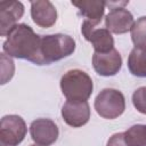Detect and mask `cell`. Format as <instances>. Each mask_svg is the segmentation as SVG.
Masks as SVG:
<instances>
[{"mask_svg":"<svg viewBox=\"0 0 146 146\" xmlns=\"http://www.w3.org/2000/svg\"><path fill=\"white\" fill-rule=\"evenodd\" d=\"M124 133V139L128 146H146V125L135 124Z\"/></svg>","mask_w":146,"mask_h":146,"instance_id":"9a60e30c","label":"cell"},{"mask_svg":"<svg viewBox=\"0 0 146 146\" xmlns=\"http://www.w3.org/2000/svg\"><path fill=\"white\" fill-rule=\"evenodd\" d=\"M132 104L139 113L146 115V86L135 90L132 94Z\"/></svg>","mask_w":146,"mask_h":146,"instance_id":"ac0fdd59","label":"cell"},{"mask_svg":"<svg viewBox=\"0 0 146 146\" xmlns=\"http://www.w3.org/2000/svg\"><path fill=\"white\" fill-rule=\"evenodd\" d=\"M75 50V41L67 34L56 33L41 35L40 62L41 65H48L71 56Z\"/></svg>","mask_w":146,"mask_h":146,"instance_id":"7a4b0ae2","label":"cell"},{"mask_svg":"<svg viewBox=\"0 0 146 146\" xmlns=\"http://www.w3.org/2000/svg\"><path fill=\"white\" fill-rule=\"evenodd\" d=\"M15 72V65L13 59L6 55L5 52L1 54V84H5L9 81Z\"/></svg>","mask_w":146,"mask_h":146,"instance_id":"e0dca14e","label":"cell"},{"mask_svg":"<svg viewBox=\"0 0 146 146\" xmlns=\"http://www.w3.org/2000/svg\"><path fill=\"white\" fill-rule=\"evenodd\" d=\"M31 17L38 26L48 29L56 23L57 10L48 0L31 1Z\"/></svg>","mask_w":146,"mask_h":146,"instance_id":"7c38bea8","label":"cell"},{"mask_svg":"<svg viewBox=\"0 0 146 146\" xmlns=\"http://www.w3.org/2000/svg\"><path fill=\"white\" fill-rule=\"evenodd\" d=\"M24 15V6L19 1L0 2V35L7 36L10 30Z\"/></svg>","mask_w":146,"mask_h":146,"instance_id":"30bf717a","label":"cell"},{"mask_svg":"<svg viewBox=\"0 0 146 146\" xmlns=\"http://www.w3.org/2000/svg\"><path fill=\"white\" fill-rule=\"evenodd\" d=\"M92 66L97 74L102 76H113L121 70L122 57L115 48L105 54L94 52Z\"/></svg>","mask_w":146,"mask_h":146,"instance_id":"ba28073f","label":"cell"},{"mask_svg":"<svg viewBox=\"0 0 146 146\" xmlns=\"http://www.w3.org/2000/svg\"><path fill=\"white\" fill-rule=\"evenodd\" d=\"M26 123L19 115H6L0 122V146H17L26 136Z\"/></svg>","mask_w":146,"mask_h":146,"instance_id":"5b68a950","label":"cell"},{"mask_svg":"<svg viewBox=\"0 0 146 146\" xmlns=\"http://www.w3.org/2000/svg\"><path fill=\"white\" fill-rule=\"evenodd\" d=\"M132 14L124 7H115L105 16V26L111 33L123 34L131 30L133 25Z\"/></svg>","mask_w":146,"mask_h":146,"instance_id":"8fae6325","label":"cell"},{"mask_svg":"<svg viewBox=\"0 0 146 146\" xmlns=\"http://www.w3.org/2000/svg\"><path fill=\"white\" fill-rule=\"evenodd\" d=\"M40 43L41 35L36 34L27 24L21 23L10 30L3 42L2 49L9 57L26 59L36 65H41Z\"/></svg>","mask_w":146,"mask_h":146,"instance_id":"6da1fadb","label":"cell"},{"mask_svg":"<svg viewBox=\"0 0 146 146\" xmlns=\"http://www.w3.org/2000/svg\"><path fill=\"white\" fill-rule=\"evenodd\" d=\"M31 146H42V145H38V144H35V145H31Z\"/></svg>","mask_w":146,"mask_h":146,"instance_id":"ffe728a7","label":"cell"},{"mask_svg":"<svg viewBox=\"0 0 146 146\" xmlns=\"http://www.w3.org/2000/svg\"><path fill=\"white\" fill-rule=\"evenodd\" d=\"M94 106L100 117L113 120L123 114L125 99L121 91L113 88H105L97 95Z\"/></svg>","mask_w":146,"mask_h":146,"instance_id":"277c9868","label":"cell"},{"mask_svg":"<svg viewBox=\"0 0 146 146\" xmlns=\"http://www.w3.org/2000/svg\"><path fill=\"white\" fill-rule=\"evenodd\" d=\"M81 32L84 39L92 44L95 52L105 54L114 49V39L107 29H97L83 21Z\"/></svg>","mask_w":146,"mask_h":146,"instance_id":"8992f818","label":"cell"},{"mask_svg":"<svg viewBox=\"0 0 146 146\" xmlns=\"http://www.w3.org/2000/svg\"><path fill=\"white\" fill-rule=\"evenodd\" d=\"M130 33L135 47H146V16L139 17L133 23Z\"/></svg>","mask_w":146,"mask_h":146,"instance_id":"2e32d148","label":"cell"},{"mask_svg":"<svg viewBox=\"0 0 146 146\" xmlns=\"http://www.w3.org/2000/svg\"><path fill=\"white\" fill-rule=\"evenodd\" d=\"M62 116L66 124L80 128L88 123L90 119V107L88 102L67 100L62 107Z\"/></svg>","mask_w":146,"mask_h":146,"instance_id":"9c48e42d","label":"cell"},{"mask_svg":"<svg viewBox=\"0 0 146 146\" xmlns=\"http://www.w3.org/2000/svg\"><path fill=\"white\" fill-rule=\"evenodd\" d=\"M72 5L79 9V13L86 17L84 22L92 26H97L104 16L106 2L99 0H81L72 1Z\"/></svg>","mask_w":146,"mask_h":146,"instance_id":"4fadbf2b","label":"cell"},{"mask_svg":"<svg viewBox=\"0 0 146 146\" xmlns=\"http://www.w3.org/2000/svg\"><path fill=\"white\" fill-rule=\"evenodd\" d=\"M130 73L138 78H146V47H135L128 57Z\"/></svg>","mask_w":146,"mask_h":146,"instance_id":"5bb4252c","label":"cell"},{"mask_svg":"<svg viewBox=\"0 0 146 146\" xmlns=\"http://www.w3.org/2000/svg\"><path fill=\"white\" fill-rule=\"evenodd\" d=\"M30 135L35 144L49 146L57 140L59 136V130L57 124L52 120L36 119L30 125Z\"/></svg>","mask_w":146,"mask_h":146,"instance_id":"52a82bcc","label":"cell"},{"mask_svg":"<svg viewBox=\"0 0 146 146\" xmlns=\"http://www.w3.org/2000/svg\"><path fill=\"white\" fill-rule=\"evenodd\" d=\"M106 146H128L125 143V139H124V133L123 132L114 133L107 140Z\"/></svg>","mask_w":146,"mask_h":146,"instance_id":"d6986e66","label":"cell"},{"mask_svg":"<svg viewBox=\"0 0 146 146\" xmlns=\"http://www.w3.org/2000/svg\"><path fill=\"white\" fill-rule=\"evenodd\" d=\"M59 84L63 95L71 102H87L94 89L92 80L88 73L78 68L64 73Z\"/></svg>","mask_w":146,"mask_h":146,"instance_id":"3957f363","label":"cell"}]
</instances>
